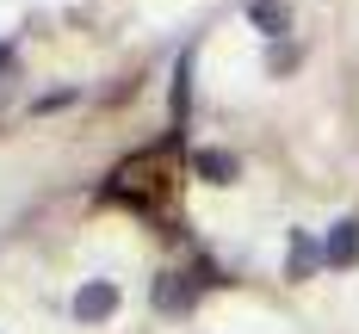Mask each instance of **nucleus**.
Returning <instances> with one entry per match:
<instances>
[{"label":"nucleus","instance_id":"6","mask_svg":"<svg viewBox=\"0 0 359 334\" xmlns=\"http://www.w3.org/2000/svg\"><path fill=\"white\" fill-rule=\"evenodd\" d=\"M155 303H161V309H186V303H192V285H180V272H168L161 291H155Z\"/></svg>","mask_w":359,"mask_h":334},{"label":"nucleus","instance_id":"2","mask_svg":"<svg viewBox=\"0 0 359 334\" xmlns=\"http://www.w3.org/2000/svg\"><path fill=\"white\" fill-rule=\"evenodd\" d=\"M323 260H328V266H353V260H359V217H341L334 229H328Z\"/></svg>","mask_w":359,"mask_h":334},{"label":"nucleus","instance_id":"1","mask_svg":"<svg viewBox=\"0 0 359 334\" xmlns=\"http://www.w3.org/2000/svg\"><path fill=\"white\" fill-rule=\"evenodd\" d=\"M111 309H118V285H106V279L74 291V322H106Z\"/></svg>","mask_w":359,"mask_h":334},{"label":"nucleus","instance_id":"4","mask_svg":"<svg viewBox=\"0 0 359 334\" xmlns=\"http://www.w3.org/2000/svg\"><path fill=\"white\" fill-rule=\"evenodd\" d=\"M248 19H254V25H260L266 37H285V25H291V13L279 6V0H254V6H248Z\"/></svg>","mask_w":359,"mask_h":334},{"label":"nucleus","instance_id":"5","mask_svg":"<svg viewBox=\"0 0 359 334\" xmlns=\"http://www.w3.org/2000/svg\"><path fill=\"white\" fill-rule=\"evenodd\" d=\"M316 260H323V248H316L310 235H291V279H304V272H310Z\"/></svg>","mask_w":359,"mask_h":334},{"label":"nucleus","instance_id":"7","mask_svg":"<svg viewBox=\"0 0 359 334\" xmlns=\"http://www.w3.org/2000/svg\"><path fill=\"white\" fill-rule=\"evenodd\" d=\"M6 69H13V62H6V50H0V74H6Z\"/></svg>","mask_w":359,"mask_h":334},{"label":"nucleus","instance_id":"3","mask_svg":"<svg viewBox=\"0 0 359 334\" xmlns=\"http://www.w3.org/2000/svg\"><path fill=\"white\" fill-rule=\"evenodd\" d=\"M192 167H198V174H205L211 186L236 180V155H223V148H198V155H192Z\"/></svg>","mask_w":359,"mask_h":334}]
</instances>
